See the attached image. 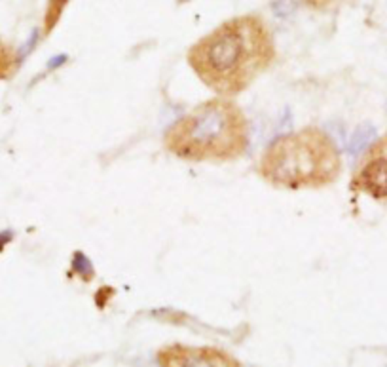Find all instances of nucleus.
<instances>
[{"label": "nucleus", "instance_id": "nucleus-7", "mask_svg": "<svg viewBox=\"0 0 387 367\" xmlns=\"http://www.w3.org/2000/svg\"><path fill=\"white\" fill-rule=\"evenodd\" d=\"M65 4H67V0H49L48 13H46V31H52L54 25L59 21V16Z\"/></svg>", "mask_w": 387, "mask_h": 367}, {"label": "nucleus", "instance_id": "nucleus-4", "mask_svg": "<svg viewBox=\"0 0 387 367\" xmlns=\"http://www.w3.org/2000/svg\"><path fill=\"white\" fill-rule=\"evenodd\" d=\"M162 367H242L239 361L224 350L213 346L169 344L157 352Z\"/></svg>", "mask_w": 387, "mask_h": 367}, {"label": "nucleus", "instance_id": "nucleus-6", "mask_svg": "<svg viewBox=\"0 0 387 367\" xmlns=\"http://www.w3.org/2000/svg\"><path fill=\"white\" fill-rule=\"evenodd\" d=\"M18 55L10 46L0 40V78L12 76L13 71L18 69Z\"/></svg>", "mask_w": 387, "mask_h": 367}, {"label": "nucleus", "instance_id": "nucleus-8", "mask_svg": "<svg viewBox=\"0 0 387 367\" xmlns=\"http://www.w3.org/2000/svg\"><path fill=\"white\" fill-rule=\"evenodd\" d=\"M298 2H302L304 6L311 8V10H325L331 4H334L336 0H298Z\"/></svg>", "mask_w": 387, "mask_h": 367}, {"label": "nucleus", "instance_id": "nucleus-5", "mask_svg": "<svg viewBox=\"0 0 387 367\" xmlns=\"http://www.w3.org/2000/svg\"><path fill=\"white\" fill-rule=\"evenodd\" d=\"M353 189L376 200H387V135H383L364 154L353 177Z\"/></svg>", "mask_w": 387, "mask_h": 367}, {"label": "nucleus", "instance_id": "nucleus-1", "mask_svg": "<svg viewBox=\"0 0 387 367\" xmlns=\"http://www.w3.org/2000/svg\"><path fill=\"white\" fill-rule=\"evenodd\" d=\"M275 59L272 29L258 16L232 18L188 49V65L213 92H245Z\"/></svg>", "mask_w": 387, "mask_h": 367}, {"label": "nucleus", "instance_id": "nucleus-3", "mask_svg": "<svg viewBox=\"0 0 387 367\" xmlns=\"http://www.w3.org/2000/svg\"><path fill=\"white\" fill-rule=\"evenodd\" d=\"M342 172L340 151L325 132L302 128L268 145L258 173L281 189H321L334 183Z\"/></svg>", "mask_w": 387, "mask_h": 367}, {"label": "nucleus", "instance_id": "nucleus-2", "mask_svg": "<svg viewBox=\"0 0 387 367\" xmlns=\"http://www.w3.org/2000/svg\"><path fill=\"white\" fill-rule=\"evenodd\" d=\"M164 143L186 162H232L247 153L249 120L230 99H211L179 118Z\"/></svg>", "mask_w": 387, "mask_h": 367}]
</instances>
